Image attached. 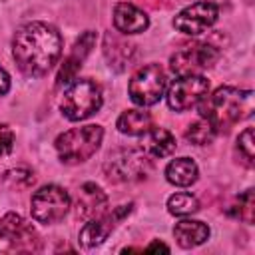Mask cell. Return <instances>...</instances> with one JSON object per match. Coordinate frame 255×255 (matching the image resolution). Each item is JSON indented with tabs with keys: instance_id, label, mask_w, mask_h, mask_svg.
I'll list each match as a JSON object with an SVG mask.
<instances>
[{
	"instance_id": "cell-1",
	"label": "cell",
	"mask_w": 255,
	"mask_h": 255,
	"mask_svg": "<svg viewBox=\"0 0 255 255\" xmlns=\"http://www.w3.org/2000/svg\"><path fill=\"white\" fill-rule=\"evenodd\" d=\"M62 54L60 32L46 22L22 24L12 38V56L18 70L28 78H40L50 72Z\"/></svg>"
},
{
	"instance_id": "cell-28",
	"label": "cell",
	"mask_w": 255,
	"mask_h": 255,
	"mask_svg": "<svg viewBox=\"0 0 255 255\" xmlns=\"http://www.w3.org/2000/svg\"><path fill=\"white\" fill-rule=\"evenodd\" d=\"M159 249H161V251H169V247H167L165 243H159V241H153L151 245L145 247V251H159Z\"/></svg>"
},
{
	"instance_id": "cell-2",
	"label": "cell",
	"mask_w": 255,
	"mask_h": 255,
	"mask_svg": "<svg viewBox=\"0 0 255 255\" xmlns=\"http://www.w3.org/2000/svg\"><path fill=\"white\" fill-rule=\"evenodd\" d=\"M201 118H205L215 131L229 129L237 122L249 118L253 114V92L239 90L233 86H221L211 96L201 100Z\"/></svg>"
},
{
	"instance_id": "cell-8",
	"label": "cell",
	"mask_w": 255,
	"mask_h": 255,
	"mask_svg": "<svg viewBox=\"0 0 255 255\" xmlns=\"http://www.w3.org/2000/svg\"><path fill=\"white\" fill-rule=\"evenodd\" d=\"M219 60L217 48L205 42H189L183 44L179 50H175L169 58V68L177 76L185 74H199L207 68H211Z\"/></svg>"
},
{
	"instance_id": "cell-26",
	"label": "cell",
	"mask_w": 255,
	"mask_h": 255,
	"mask_svg": "<svg viewBox=\"0 0 255 255\" xmlns=\"http://www.w3.org/2000/svg\"><path fill=\"white\" fill-rule=\"evenodd\" d=\"M12 251H18V249H16L12 237L0 227V253H12Z\"/></svg>"
},
{
	"instance_id": "cell-9",
	"label": "cell",
	"mask_w": 255,
	"mask_h": 255,
	"mask_svg": "<svg viewBox=\"0 0 255 255\" xmlns=\"http://www.w3.org/2000/svg\"><path fill=\"white\" fill-rule=\"evenodd\" d=\"M209 94V82L201 74L177 76L167 88V106L175 112H187L195 108Z\"/></svg>"
},
{
	"instance_id": "cell-10",
	"label": "cell",
	"mask_w": 255,
	"mask_h": 255,
	"mask_svg": "<svg viewBox=\"0 0 255 255\" xmlns=\"http://www.w3.org/2000/svg\"><path fill=\"white\" fill-rule=\"evenodd\" d=\"M219 18V6L209 0H199L191 6H185L173 18V28L187 36H199L209 30Z\"/></svg>"
},
{
	"instance_id": "cell-19",
	"label": "cell",
	"mask_w": 255,
	"mask_h": 255,
	"mask_svg": "<svg viewBox=\"0 0 255 255\" xmlns=\"http://www.w3.org/2000/svg\"><path fill=\"white\" fill-rule=\"evenodd\" d=\"M116 128L126 135H143L151 128V116L143 110H128L118 118Z\"/></svg>"
},
{
	"instance_id": "cell-3",
	"label": "cell",
	"mask_w": 255,
	"mask_h": 255,
	"mask_svg": "<svg viewBox=\"0 0 255 255\" xmlns=\"http://www.w3.org/2000/svg\"><path fill=\"white\" fill-rule=\"evenodd\" d=\"M104 139V128L98 124H88L82 128H72L56 137V151L58 157L68 163L76 165L86 159H90L102 145Z\"/></svg>"
},
{
	"instance_id": "cell-13",
	"label": "cell",
	"mask_w": 255,
	"mask_h": 255,
	"mask_svg": "<svg viewBox=\"0 0 255 255\" xmlns=\"http://www.w3.org/2000/svg\"><path fill=\"white\" fill-rule=\"evenodd\" d=\"M0 227L12 237L18 251H40V235L22 215L6 213L0 219Z\"/></svg>"
},
{
	"instance_id": "cell-6",
	"label": "cell",
	"mask_w": 255,
	"mask_h": 255,
	"mask_svg": "<svg viewBox=\"0 0 255 255\" xmlns=\"http://www.w3.org/2000/svg\"><path fill=\"white\" fill-rule=\"evenodd\" d=\"M70 205H72V199H70L68 191L60 185L50 183V185H44L32 193L30 213H32L34 221L44 223V225H52V223H58L60 219H64Z\"/></svg>"
},
{
	"instance_id": "cell-16",
	"label": "cell",
	"mask_w": 255,
	"mask_h": 255,
	"mask_svg": "<svg viewBox=\"0 0 255 255\" xmlns=\"http://www.w3.org/2000/svg\"><path fill=\"white\" fill-rule=\"evenodd\" d=\"M175 137L169 129L165 128H149L143 133V141H141V149L149 155V157H167L175 151Z\"/></svg>"
},
{
	"instance_id": "cell-12",
	"label": "cell",
	"mask_w": 255,
	"mask_h": 255,
	"mask_svg": "<svg viewBox=\"0 0 255 255\" xmlns=\"http://www.w3.org/2000/svg\"><path fill=\"white\" fill-rule=\"evenodd\" d=\"M96 44V32L92 30H86L72 46V52L64 58L60 70H58V78H56V84L58 86H68L72 80H76V74L78 70L82 68L86 56L90 54V50L94 48Z\"/></svg>"
},
{
	"instance_id": "cell-5",
	"label": "cell",
	"mask_w": 255,
	"mask_h": 255,
	"mask_svg": "<svg viewBox=\"0 0 255 255\" xmlns=\"http://www.w3.org/2000/svg\"><path fill=\"white\" fill-rule=\"evenodd\" d=\"M165 86H167L165 70L159 64H145L139 70H135V74L131 76L128 84V94L135 106L147 108L161 100Z\"/></svg>"
},
{
	"instance_id": "cell-11",
	"label": "cell",
	"mask_w": 255,
	"mask_h": 255,
	"mask_svg": "<svg viewBox=\"0 0 255 255\" xmlns=\"http://www.w3.org/2000/svg\"><path fill=\"white\" fill-rule=\"evenodd\" d=\"M131 203L128 205H120L112 211H104L92 219H88V223L82 227L80 231V243L86 247V249H92V247H98L100 243H104L108 239V235L118 227V223L131 211Z\"/></svg>"
},
{
	"instance_id": "cell-14",
	"label": "cell",
	"mask_w": 255,
	"mask_h": 255,
	"mask_svg": "<svg viewBox=\"0 0 255 255\" xmlns=\"http://www.w3.org/2000/svg\"><path fill=\"white\" fill-rule=\"evenodd\" d=\"M108 209V195L104 189L92 181L84 183L76 197V217L88 221Z\"/></svg>"
},
{
	"instance_id": "cell-24",
	"label": "cell",
	"mask_w": 255,
	"mask_h": 255,
	"mask_svg": "<svg viewBox=\"0 0 255 255\" xmlns=\"http://www.w3.org/2000/svg\"><path fill=\"white\" fill-rule=\"evenodd\" d=\"M237 151L243 157L245 165H253V128H245L237 137Z\"/></svg>"
},
{
	"instance_id": "cell-21",
	"label": "cell",
	"mask_w": 255,
	"mask_h": 255,
	"mask_svg": "<svg viewBox=\"0 0 255 255\" xmlns=\"http://www.w3.org/2000/svg\"><path fill=\"white\" fill-rule=\"evenodd\" d=\"M167 211L171 215H179V217H185V215H191L195 211H199V201L195 195L187 193V191H181V193H173L169 199H167Z\"/></svg>"
},
{
	"instance_id": "cell-17",
	"label": "cell",
	"mask_w": 255,
	"mask_h": 255,
	"mask_svg": "<svg viewBox=\"0 0 255 255\" xmlns=\"http://www.w3.org/2000/svg\"><path fill=\"white\" fill-rule=\"evenodd\" d=\"M209 233H211L209 227L203 221H197V219H181L173 227L175 241L183 249H191V247H197V245L205 243L209 239Z\"/></svg>"
},
{
	"instance_id": "cell-4",
	"label": "cell",
	"mask_w": 255,
	"mask_h": 255,
	"mask_svg": "<svg viewBox=\"0 0 255 255\" xmlns=\"http://www.w3.org/2000/svg\"><path fill=\"white\" fill-rule=\"evenodd\" d=\"M102 88L90 78H76L64 90L60 110L70 122H82L102 108Z\"/></svg>"
},
{
	"instance_id": "cell-18",
	"label": "cell",
	"mask_w": 255,
	"mask_h": 255,
	"mask_svg": "<svg viewBox=\"0 0 255 255\" xmlns=\"http://www.w3.org/2000/svg\"><path fill=\"white\" fill-rule=\"evenodd\" d=\"M199 169L191 157H175L165 167V179L177 187H187L197 181Z\"/></svg>"
},
{
	"instance_id": "cell-15",
	"label": "cell",
	"mask_w": 255,
	"mask_h": 255,
	"mask_svg": "<svg viewBox=\"0 0 255 255\" xmlns=\"http://www.w3.org/2000/svg\"><path fill=\"white\" fill-rule=\"evenodd\" d=\"M114 26L120 34L129 36V34H139L143 30H147L149 26V18L143 10H139L137 6L129 4V2H118L114 6Z\"/></svg>"
},
{
	"instance_id": "cell-25",
	"label": "cell",
	"mask_w": 255,
	"mask_h": 255,
	"mask_svg": "<svg viewBox=\"0 0 255 255\" xmlns=\"http://www.w3.org/2000/svg\"><path fill=\"white\" fill-rule=\"evenodd\" d=\"M12 145H14V131L6 124H2L0 126V155L8 153L12 149Z\"/></svg>"
},
{
	"instance_id": "cell-7",
	"label": "cell",
	"mask_w": 255,
	"mask_h": 255,
	"mask_svg": "<svg viewBox=\"0 0 255 255\" xmlns=\"http://www.w3.org/2000/svg\"><path fill=\"white\" fill-rule=\"evenodd\" d=\"M151 159L143 149H118L108 155L104 171L112 181H133L147 175Z\"/></svg>"
},
{
	"instance_id": "cell-20",
	"label": "cell",
	"mask_w": 255,
	"mask_h": 255,
	"mask_svg": "<svg viewBox=\"0 0 255 255\" xmlns=\"http://www.w3.org/2000/svg\"><path fill=\"white\" fill-rule=\"evenodd\" d=\"M215 135H217L215 128H213L205 118H201V116H199L193 124H189L187 131H185L187 141H191V143H195V145H207V143L213 141Z\"/></svg>"
},
{
	"instance_id": "cell-27",
	"label": "cell",
	"mask_w": 255,
	"mask_h": 255,
	"mask_svg": "<svg viewBox=\"0 0 255 255\" xmlns=\"http://www.w3.org/2000/svg\"><path fill=\"white\" fill-rule=\"evenodd\" d=\"M8 90H10V76H8V72L0 66V96L8 94Z\"/></svg>"
},
{
	"instance_id": "cell-22",
	"label": "cell",
	"mask_w": 255,
	"mask_h": 255,
	"mask_svg": "<svg viewBox=\"0 0 255 255\" xmlns=\"http://www.w3.org/2000/svg\"><path fill=\"white\" fill-rule=\"evenodd\" d=\"M133 52V46L131 44H126L122 42L120 38L112 36V34H106V42H104V54L106 58L110 60V66H116V60L118 56L122 54L126 62H129V54Z\"/></svg>"
},
{
	"instance_id": "cell-23",
	"label": "cell",
	"mask_w": 255,
	"mask_h": 255,
	"mask_svg": "<svg viewBox=\"0 0 255 255\" xmlns=\"http://www.w3.org/2000/svg\"><path fill=\"white\" fill-rule=\"evenodd\" d=\"M253 189H247L243 195L237 197V203L229 207V215L245 221V223H253V213H255V207H253Z\"/></svg>"
}]
</instances>
